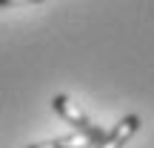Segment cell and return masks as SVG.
Listing matches in <instances>:
<instances>
[{
    "instance_id": "3",
    "label": "cell",
    "mask_w": 154,
    "mask_h": 148,
    "mask_svg": "<svg viewBox=\"0 0 154 148\" xmlns=\"http://www.w3.org/2000/svg\"><path fill=\"white\" fill-rule=\"evenodd\" d=\"M86 137L80 134H72V137H57V140H49V143H37V145H29V148H88Z\"/></svg>"
},
{
    "instance_id": "1",
    "label": "cell",
    "mask_w": 154,
    "mask_h": 148,
    "mask_svg": "<svg viewBox=\"0 0 154 148\" xmlns=\"http://www.w3.org/2000/svg\"><path fill=\"white\" fill-rule=\"evenodd\" d=\"M51 108H54L57 114H60L63 120L69 122V125H74V128H77V134H80V137H86L91 145H97L100 140L106 137V131H103L100 125H94V122L88 120L86 114H83V108L74 103L72 97H66V94H57V97L51 100Z\"/></svg>"
},
{
    "instance_id": "2",
    "label": "cell",
    "mask_w": 154,
    "mask_h": 148,
    "mask_svg": "<svg viewBox=\"0 0 154 148\" xmlns=\"http://www.w3.org/2000/svg\"><path fill=\"white\" fill-rule=\"evenodd\" d=\"M137 128H140V117L137 114H128V117H123V120L117 122V125L111 128L94 148H123L134 134H137Z\"/></svg>"
},
{
    "instance_id": "4",
    "label": "cell",
    "mask_w": 154,
    "mask_h": 148,
    "mask_svg": "<svg viewBox=\"0 0 154 148\" xmlns=\"http://www.w3.org/2000/svg\"><path fill=\"white\" fill-rule=\"evenodd\" d=\"M20 3H40V0H0V6H20Z\"/></svg>"
}]
</instances>
